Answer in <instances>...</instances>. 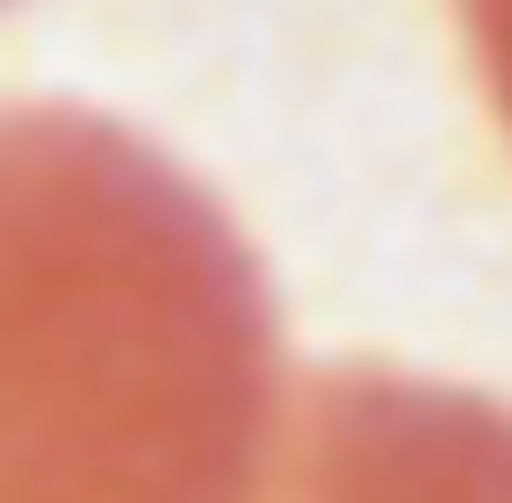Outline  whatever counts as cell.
Wrapping results in <instances>:
<instances>
[{"label": "cell", "mask_w": 512, "mask_h": 503, "mask_svg": "<svg viewBox=\"0 0 512 503\" xmlns=\"http://www.w3.org/2000/svg\"><path fill=\"white\" fill-rule=\"evenodd\" d=\"M459 18H468V45H477L486 99H495V117L512 135V0H459Z\"/></svg>", "instance_id": "cell-2"}, {"label": "cell", "mask_w": 512, "mask_h": 503, "mask_svg": "<svg viewBox=\"0 0 512 503\" xmlns=\"http://www.w3.org/2000/svg\"><path fill=\"white\" fill-rule=\"evenodd\" d=\"M252 503H512V405L333 369L279 405Z\"/></svg>", "instance_id": "cell-1"}]
</instances>
